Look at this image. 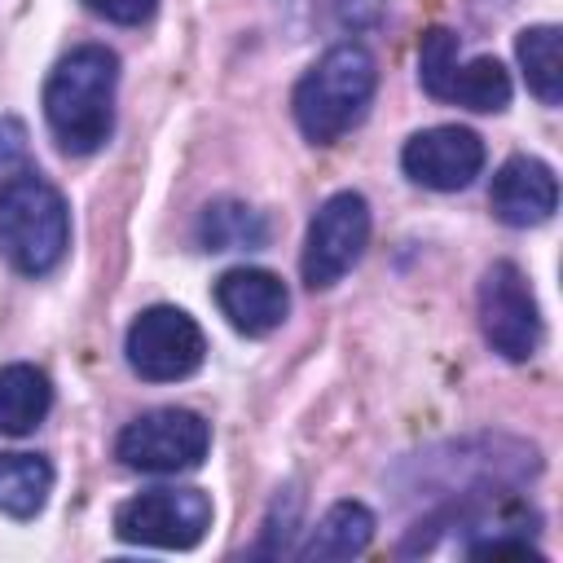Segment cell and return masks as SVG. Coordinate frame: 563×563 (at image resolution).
I'll list each match as a JSON object with an SVG mask.
<instances>
[{
  "mask_svg": "<svg viewBox=\"0 0 563 563\" xmlns=\"http://www.w3.org/2000/svg\"><path fill=\"white\" fill-rule=\"evenodd\" d=\"M26 163V128L18 119H0V176H13Z\"/></svg>",
  "mask_w": 563,
  "mask_h": 563,
  "instance_id": "19",
  "label": "cell"
},
{
  "mask_svg": "<svg viewBox=\"0 0 563 563\" xmlns=\"http://www.w3.org/2000/svg\"><path fill=\"white\" fill-rule=\"evenodd\" d=\"M53 409V383L35 365H0V435H31Z\"/></svg>",
  "mask_w": 563,
  "mask_h": 563,
  "instance_id": "14",
  "label": "cell"
},
{
  "mask_svg": "<svg viewBox=\"0 0 563 563\" xmlns=\"http://www.w3.org/2000/svg\"><path fill=\"white\" fill-rule=\"evenodd\" d=\"M479 330L506 361H528L541 347V308L519 264L497 260L479 282Z\"/></svg>",
  "mask_w": 563,
  "mask_h": 563,
  "instance_id": "9",
  "label": "cell"
},
{
  "mask_svg": "<svg viewBox=\"0 0 563 563\" xmlns=\"http://www.w3.org/2000/svg\"><path fill=\"white\" fill-rule=\"evenodd\" d=\"M123 352H128L132 374H141L145 383H176L202 365L207 339H202V325L185 308L154 303L128 325Z\"/></svg>",
  "mask_w": 563,
  "mask_h": 563,
  "instance_id": "8",
  "label": "cell"
},
{
  "mask_svg": "<svg viewBox=\"0 0 563 563\" xmlns=\"http://www.w3.org/2000/svg\"><path fill=\"white\" fill-rule=\"evenodd\" d=\"M488 207L501 224L510 229H532L545 224L559 207V180L550 172V163L532 158V154H515L497 167L493 189H488Z\"/></svg>",
  "mask_w": 563,
  "mask_h": 563,
  "instance_id": "11",
  "label": "cell"
},
{
  "mask_svg": "<svg viewBox=\"0 0 563 563\" xmlns=\"http://www.w3.org/2000/svg\"><path fill=\"white\" fill-rule=\"evenodd\" d=\"M198 242H202V251H255L268 242V220L246 202L220 198L202 211Z\"/></svg>",
  "mask_w": 563,
  "mask_h": 563,
  "instance_id": "16",
  "label": "cell"
},
{
  "mask_svg": "<svg viewBox=\"0 0 563 563\" xmlns=\"http://www.w3.org/2000/svg\"><path fill=\"white\" fill-rule=\"evenodd\" d=\"M523 79L537 101L559 106L563 101V57H559V26H528L515 44Z\"/></svg>",
  "mask_w": 563,
  "mask_h": 563,
  "instance_id": "17",
  "label": "cell"
},
{
  "mask_svg": "<svg viewBox=\"0 0 563 563\" xmlns=\"http://www.w3.org/2000/svg\"><path fill=\"white\" fill-rule=\"evenodd\" d=\"M378 88V66L369 57V48L361 44H334L330 53H321L303 79L295 84V123L312 145H334L339 136H347Z\"/></svg>",
  "mask_w": 563,
  "mask_h": 563,
  "instance_id": "2",
  "label": "cell"
},
{
  "mask_svg": "<svg viewBox=\"0 0 563 563\" xmlns=\"http://www.w3.org/2000/svg\"><path fill=\"white\" fill-rule=\"evenodd\" d=\"M216 303L220 312L229 317L233 330L242 334H273L286 312H290V290L277 273L268 268H229L220 282H216Z\"/></svg>",
  "mask_w": 563,
  "mask_h": 563,
  "instance_id": "12",
  "label": "cell"
},
{
  "mask_svg": "<svg viewBox=\"0 0 563 563\" xmlns=\"http://www.w3.org/2000/svg\"><path fill=\"white\" fill-rule=\"evenodd\" d=\"M418 79L427 88V97L449 101V106H466L479 114H497L510 106V75L497 57H475L462 62L457 57V35L444 26H431L422 35L418 48Z\"/></svg>",
  "mask_w": 563,
  "mask_h": 563,
  "instance_id": "4",
  "label": "cell"
},
{
  "mask_svg": "<svg viewBox=\"0 0 563 563\" xmlns=\"http://www.w3.org/2000/svg\"><path fill=\"white\" fill-rule=\"evenodd\" d=\"M53 493V466L40 453H0V515L35 519Z\"/></svg>",
  "mask_w": 563,
  "mask_h": 563,
  "instance_id": "15",
  "label": "cell"
},
{
  "mask_svg": "<svg viewBox=\"0 0 563 563\" xmlns=\"http://www.w3.org/2000/svg\"><path fill=\"white\" fill-rule=\"evenodd\" d=\"M374 541V515L361 501H334L317 528L308 532V541L295 550L303 563H334V559H352Z\"/></svg>",
  "mask_w": 563,
  "mask_h": 563,
  "instance_id": "13",
  "label": "cell"
},
{
  "mask_svg": "<svg viewBox=\"0 0 563 563\" xmlns=\"http://www.w3.org/2000/svg\"><path fill=\"white\" fill-rule=\"evenodd\" d=\"M211 528V501L202 488H150L114 510V532L128 545L189 550Z\"/></svg>",
  "mask_w": 563,
  "mask_h": 563,
  "instance_id": "6",
  "label": "cell"
},
{
  "mask_svg": "<svg viewBox=\"0 0 563 563\" xmlns=\"http://www.w3.org/2000/svg\"><path fill=\"white\" fill-rule=\"evenodd\" d=\"M365 242H369V202L352 189L330 194L317 207L308 238H303V260H299L303 286L330 290L334 282H343L352 273V264L361 260Z\"/></svg>",
  "mask_w": 563,
  "mask_h": 563,
  "instance_id": "7",
  "label": "cell"
},
{
  "mask_svg": "<svg viewBox=\"0 0 563 563\" xmlns=\"http://www.w3.org/2000/svg\"><path fill=\"white\" fill-rule=\"evenodd\" d=\"M119 57L106 44L70 48L44 84V119L66 154H92L114 132Z\"/></svg>",
  "mask_w": 563,
  "mask_h": 563,
  "instance_id": "1",
  "label": "cell"
},
{
  "mask_svg": "<svg viewBox=\"0 0 563 563\" xmlns=\"http://www.w3.org/2000/svg\"><path fill=\"white\" fill-rule=\"evenodd\" d=\"M207 449H211V427L202 422V413L176 405L136 413L114 440V457L128 471H145V475L194 471L207 457Z\"/></svg>",
  "mask_w": 563,
  "mask_h": 563,
  "instance_id": "5",
  "label": "cell"
},
{
  "mask_svg": "<svg viewBox=\"0 0 563 563\" xmlns=\"http://www.w3.org/2000/svg\"><path fill=\"white\" fill-rule=\"evenodd\" d=\"M484 141L479 132L471 128H457V123H440V128H422L405 141L400 150V167L413 185L422 189H440V194H453V189H466L479 172H484Z\"/></svg>",
  "mask_w": 563,
  "mask_h": 563,
  "instance_id": "10",
  "label": "cell"
},
{
  "mask_svg": "<svg viewBox=\"0 0 563 563\" xmlns=\"http://www.w3.org/2000/svg\"><path fill=\"white\" fill-rule=\"evenodd\" d=\"M70 246L66 198L35 172H13L0 180V255L26 273L44 277L62 264Z\"/></svg>",
  "mask_w": 563,
  "mask_h": 563,
  "instance_id": "3",
  "label": "cell"
},
{
  "mask_svg": "<svg viewBox=\"0 0 563 563\" xmlns=\"http://www.w3.org/2000/svg\"><path fill=\"white\" fill-rule=\"evenodd\" d=\"M334 9H339V18H343L347 26H369V22L378 18L383 0H334Z\"/></svg>",
  "mask_w": 563,
  "mask_h": 563,
  "instance_id": "20",
  "label": "cell"
},
{
  "mask_svg": "<svg viewBox=\"0 0 563 563\" xmlns=\"http://www.w3.org/2000/svg\"><path fill=\"white\" fill-rule=\"evenodd\" d=\"M97 18H106V22H119V26H141V22H150L154 18V9H158V0H84Z\"/></svg>",
  "mask_w": 563,
  "mask_h": 563,
  "instance_id": "18",
  "label": "cell"
}]
</instances>
